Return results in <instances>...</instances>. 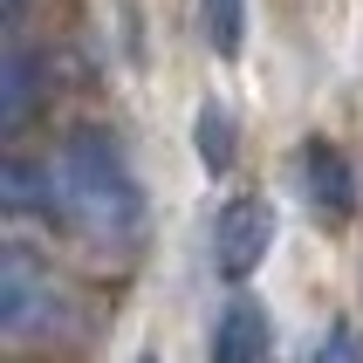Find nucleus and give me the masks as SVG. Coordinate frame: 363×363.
Instances as JSON below:
<instances>
[{
    "label": "nucleus",
    "mask_w": 363,
    "mask_h": 363,
    "mask_svg": "<svg viewBox=\"0 0 363 363\" xmlns=\"http://www.w3.org/2000/svg\"><path fill=\"white\" fill-rule=\"evenodd\" d=\"M213 363H267V315L261 302H226L213 323Z\"/></svg>",
    "instance_id": "5"
},
{
    "label": "nucleus",
    "mask_w": 363,
    "mask_h": 363,
    "mask_svg": "<svg viewBox=\"0 0 363 363\" xmlns=\"http://www.w3.org/2000/svg\"><path fill=\"white\" fill-rule=\"evenodd\" d=\"M308 363H357V336H350V323H329L323 336H315V350H308Z\"/></svg>",
    "instance_id": "10"
},
{
    "label": "nucleus",
    "mask_w": 363,
    "mask_h": 363,
    "mask_svg": "<svg viewBox=\"0 0 363 363\" xmlns=\"http://www.w3.org/2000/svg\"><path fill=\"white\" fill-rule=\"evenodd\" d=\"M55 323H62L55 274H48L28 247H7V254H0V329H7L14 343H35V336H48Z\"/></svg>",
    "instance_id": "2"
},
{
    "label": "nucleus",
    "mask_w": 363,
    "mask_h": 363,
    "mask_svg": "<svg viewBox=\"0 0 363 363\" xmlns=\"http://www.w3.org/2000/svg\"><path fill=\"white\" fill-rule=\"evenodd\" d=\"M199 28H206V48L233 62L247 48V0H199Z\"/></svg>",
    "instance_id": "8"
},
{
    "label": "nucleus",
    "mask_w": 363,
    "mask_h": 363,
    "mask_svg": "<svg viewBox=\"0 0 363 363\" xmlns=\"http://www.w3.org/2000/svg\"><path fill=\"white\" fill-rule=\"evenodd\" d=\"M267 247H274V206L254 199V192L226 199L220 220H213V274L220 281H247L267 261Z\"/></svg>",
    "instance_id": "3"
},
{
    "label": "nucleus",
    "mask_w": 363,
    "mask_h": 363,
    "mask_svg": "<svg viewBox=\"0 0 363 363\" xmlns=\"http://www.w3.org/2000/svg\"><path fill=\"white\" fill-rule=\"evenodd\" d=\"M0 192H7V213H48V220L62 213V185H55V172L41 179L28 158H7V172H0Z\"/></svg>",
    "instance_id": "7"
},
{
    "label": "nucleus",
    "mask_w": 363,
    "mask_h": 363,
    "mask_svg": "<svg viewBox=\"0 0 363 363\" xmlns=\"http://www.w3.org/2000/svg\"><path fill=\"white\" fill-rule=\"evenodd\" d=\"M138 363H158V357H138Z\"/></svg>",
    "instance_id": "12"
},
{
    "label": "nucleus",
    "mask_w": 363,
    "mask_h": 363,
    "mask_svg": "<svg viewBox=\"0 0 363 363\" xmlns=\"http://www.w3.org/2000/svg\"><path fill=\"white\" fill-rule=\"evenodd\" d=\"M28 110H35V55H28V41H21V28H14V35H7V62H0V123L21 130Z\"/></svg>",
    "instance_id": "6"
},
{
    "label": "nucleus",
    "mask_w": 363,
    "mask_h": 363,
    "mask_svg": "<svg viewBox=\"0 0 363 363\" xmlns=\"http://www.w3.org/2000/svg\"><path fill=\"white\" fill-rule=\"evenodd\" d=\"M199 164L213 179L233 172V110H220V103H199Z\"/></svg>",
    "instance_id": "9"
},
{
    "label": "nucleus",
    "mask_w": 363,
    "mask_h": 363,
    "mask_svg": "<svg viewBox=\"0 0 363 363\" xmlns=\"http://www.w3.org/2000/svg\"><path fill=\"white\" fill-rule=\"evenodd\" d=\"M302 199L315 206L323 220H350V206H357V172H350V158L329 138L302 144Z\"/></svg>",
    "instance_id": "4"
},
{
    "label": "nucleus",
    "mask_w": 363,
    "mask_h": 363,
    "mask_svg": "<svg viewBox=\"0 0 363 363\" xmlns=\"http://www.w3.org/2000/svg\"><path fill=\"white\" fill-rule=\"evenodd\" d=\"M55 185H62V220L76 226L89 247H123L138 240L144 226V192L130 179V158H123V144L96 123H76L69 144H62V164H55Z\"/></svg>",
    "instance_id": "1"
},
{
    "label": "nucleus",
    "mask_w": 363,
    "mask_h": 363,
    "mask_svg": "<svg viewBox=\"0 0 363 363\" xmlns=\"http://www.w3.org/2000/svg\"><path fill=\"white\" fill-rule=\"evenodd\" d=\"M0 7H7V21H21V7H28V0H0Z\"/></svg>",
    "instance_id": "11"
}]
</instances>
